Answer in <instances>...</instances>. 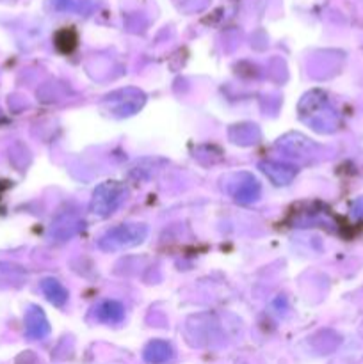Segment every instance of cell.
<instances>
[{
  "mask_svg": "<svg viewBox=\"0 0 363 364\" xmlns=\"http://www.w3.org/2000/svg\"><path fill=\"white\" fill-rule=\"evenodd\" d=\"M128 198V188L125 183L116 180H109L100 183L93 192V198L89 201V212L100 219H107L112 215Z\"/></svg>",
  "mask_w": 363,
  "mask_h": 364,
  "instance_id": "2",
  "label": "cell"
},
{
  "mask_svg": "<svg viewBox=\"0 0 363 364\" xmlns=\"http://www.w3.org/2000/svg\"><path fill=\"white\" fill-rule=\"evenodd\" d=\"M84 228V223L77 219L73 215H63L52 224V230H50V235L52 238H56L57 242H64L68 238H71L73 235H77V231Z\"/></svg>",
  "mask_w": 363,
  "mask_h": 364,
  "instance_id": "10",
  "label": "cell"
},
{
  "mask_svg": "<svg viewBox=\"0 0 363 364\" xmlns=\"http://www.w3.org/2000/svg\"><path fill=\"white\" fill-rule=\"evenodd\" d=\"M230 132H237V135H230L231 141H233L235 144H256L260 139V132L255 124H237V127L231 128Z\"/></svg>",
  "mask_w": 363,
  "mask_h": 364,
  "instance_id": "11",
  "label": "cell"
},
{
  "mask_svg": "<svg viewBox=\"0 0 363 364\" xmlns=\"http://www.w3.org/2000/svg\"><path fill=\"white\" fill-rule=\"evenodd\" d=\"M231 178L235 180V183H231V187L226 188L235 201L241 203V205H249V203L256 201L260 198V183L251 174L241 173L233 174Z\"/></svg>",
  "mask_w": 363,
  "mask_h": 364,
  "instance_id": "3",
  "label": "cell"
},
{
  "mask_svg": "<svg viewBox=\"0 0 363 364\" xmlns=\"http://www.w3.org/2000/svg\"><path fill=\"white\" fill-rule=\"evenodd\" d=\"M142 358L149 364H166L174 358V350L167 341L153 340L144 347Z\"/></svg>",
  "mask_w": 363,
  "mask_h": 364,
  "instance_id": "8",
  "label": "cell"
},
{
  "mask_svg": "<svg viewBox=\"0 0 363 364\" xmlns=\"http://www.w3.org/2000/svg\"><path fill=\"white\" fill-rule=\"evenodd\" d=\"M258 167L262 169V173L273 181L274 185L281 187V185H288L298 174V169L294 166H288L283 162H273V160H267V162H260Z\"/></svg>",
  "mask_w": 363,
  "mask_h": 364,
  "instance_id": "6",
  "label": "cell"
},
{
  "mask_svg": "<svg viewBox=\"0 0 363 364\" xmlns=\"http://www.w3.org/2000/svg\"><path fill=\"white\" fill-rule=\"evenodd\" d=\"M146 237H148V226L146 224H117V226L107 230L98 238V247L105 252L123 251V249H130L142 244Z\"/></svg>",
  "mask_w": 363,
  "mask_h": 364,
  "instance_id": "1",
  "label": "cell"
},
{
  "mask_svg": "<svg viewBox=\"0 0 363 364\" xmlns=\"http://www.w3.org/2000/svg\"><path fill=\"white\" fill-rule=\"evenodd\" d=\"M39 288H41L46 301H48L50 304L56 306V308H63V306L68 302V297H70L66 287H64L60 281L53 279V277H45V279H41Z\"/></svg>",
  "mask_w": 363,
  "mask_h": 364,
  "instance_id": "9",
  "label": "cell"
},
{
  "mask_svg": "<svg viewBox=\"0 0 363 364\" xmlns=\"http://www.w3.org/2000/svg\"><path fill=\"white\" fill-rule=\"evenodd\" d=\"M107 102L112 103V107H109L110 114L117 117L130 116L135 114L144 103V95L137 89H125V100H117L116 96H107Z\"/></svg>",
  "mask_w": 363,
  "mask_h": 364,
  "instance_id": "5",
  "label": "cell"
},
{
  "mask_svg": "<svg viewBox=\"0 0 363 364\" xmlns=\"http://www.w3.org/2000/svg\"><path fill=\"white\" fill-rule=\"evenodd\" d=\"M2 191H4V183L0 181V198H2Z\"/></svg>",
  "mask_w": 363,
  "mask_h": 364,
  "instance_id": "12",
  "label": "cell"
},
{
  "mask_svg": "<svg viewBox=\"0 0 363 364\" xmlns=\"http://www.w3.org/2000/svg\"><path fill=\"white\" fill-rule=\"evenodd\" d=\"M50 334V323L39 306H28L25 311V336L28 340H45Z\"/></svg>",
  "mask_w": 363,
  "mask_h": 364,
  "instance_id": "4",
  "label": "cell"
},
{
  "mask_svg": "<svg viewBox=\"0 0 363 364\" xmlns=\"http://www.w3.org/2000/svg\"><path fill=\"white\" fill-rule=\"evenodd\" d=\"M95 318L102 323L117 326L125 320V306L114 299H107L95 308Z\"/></svg>",
  "mask_w": 363,
  "mask_h": 364,
  "instance_id": "7",
  "label": "cell"
}]
</instances>
